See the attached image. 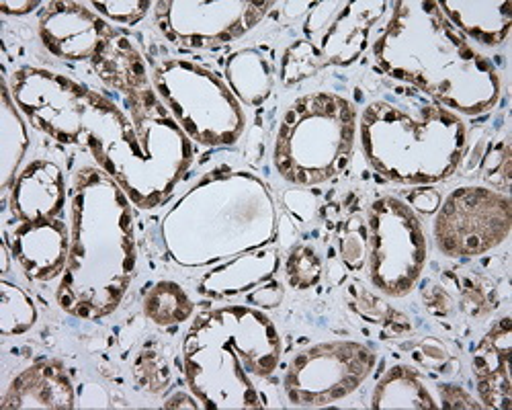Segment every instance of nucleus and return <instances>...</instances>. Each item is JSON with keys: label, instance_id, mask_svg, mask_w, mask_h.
Returning <instances> with one entry per match:
<instances>
[{"label": "nucleus", "instance_id": "nucleus-12", "mask_svg": "<svg viewBox=\"0 0 512 410\" xmlns=\"http://www.w3.org/2000/svg\"><path fill=\"white\" fill-rule=\"evenodd\" d=\"M512 230L510 197L488 187H459L439 205L437 249L453 259L480 257L500 246Z\"/></svg>", "mask_w": 512, "mask_h": 410}, {"label": "nucleus", "instance_id": "nucleus-10", "mask_svg": "<svg viewBox=\"0 0 512 410\" xmlns=\"http://www.w3.org/2000/svg\"><path fill=\"white\" fill-rule=\"evenodd\" d=\"M369 279L381 294L408 296L426 263V236L416 212L394 195L375 199L367 216Z\"/></svg>", "mask_w": 512, "mask_h": 410}, {"label": "nucleus", "instance_id": "nucleus-5", "mask_svg": "<svg viewBox=\"0 0 512 410\" xmlns=\"http://www.w3.org/2000/svg\"><path fill=\"white\" fill-rule=\"evenodd\" d=\"M361 148L371 169L398 185H435L457 171L467 144L463 119L435 101L377 99L361 113Z\"/></svg>", "mask_w": 512, "mask_h": 410}, {"label": "nucleus", "instance_id": "nucleus-20", "mask_svg": "<svg viewBox=\"0 0 512 410\" xmlns=\"http://www.w3.org/2000/svg\"><path fill=\"white\" fill-rule=\"evenodd\" d=\"M95 72L105 85L123 97H134L142 91L152 89V76L148 74V66L134 46V41L115 31L97 56L93 58Z\"/></svg>", "mask_w": 512, "mask_h": 410}, {"label": "nucleus", "instance_id": "nucleus-24", "mask_svg": "<svg viewBox=\"0 0 512 410\" xmlns=\"http://www.w3.org/2000/svg\"><path fill=\"white\" fill-rule=\"evenodd\" d=\"M371 406L377 410L388 408H441L439 398L433 394L431 384L414 367L396 365L383 376L373 392Z\"/></svg>", "mask_w": 512, "mask_h": 410}, {"label": "nucleus", "instance_id": "nucleus-23", "mask_svg": "<svg viewBox=\"0 0 512 410\" xmlns=\"http://www.w3.org/2000/svg\"><path fill=\"white\" fill-rule=\"evenodd\" d=\"M226 80L234 97L248 105L259 107L263 105L275 85V72L269 58L254 50L246 48L230 56L226 64Z\"/></svg>", "mask_w": 512, "mask_h": 410}, {"label": "nucleus", "instance_id": "nucleus-13", "mask_svg": "<svg viewBox=\"0 0 512 410\" xmlns=\"http://www.w3.org/2000/svg\"><path fill=\"white\" fill-rule=\"evenodd\" d=\"M275 7L267 0H158L154 17L173 46L209 50L228 44L259 25Z\"/></svg>", "mask_w": 512, "mask_h": 410}, {"label": "nucleus", "instance_id": "nucleus-21", "mask_svg": "<svg viewBox=\"0 0 512 410\" xmlns=\"http://www.w3.org/2000/svg\"><path fill=\"white\" fill-rule=\"evenodd\" d=\"M441 13L467 39L478 41L484 48L502 46L512 27V3H484V0H443Z\"/></svg>", "mask_w": 512, "mask_h": 410}, {"label": "nucleus", "instance_id": "nucleus-11", "mask_svg": "<svg viewBox=\"0 0 512 410\" xmlns=\"http://www.w3.org/2000/svg\"><path fill=\"white\" fill-rule=\"evenodd\" d=\"M375 353L357 341H330L297 353L283 388L293 406L320 408L353 394L373 372Z\"/></svg>", "mask_w": 512, "mask_h": 410}, {"label": "nucleus", "instance_id": "nucleus-30", "mask_svg": "<svg viewBox=\"0 0 512 410\" xmlns=\"http://www.w3.org/2000/svg\"><path fill=\"white\" fill-rule=\"evenodd\" d=\"M357 298L353 300V308L363 316L367 318L369 322H375V324H381V326H394V333H398L396 324L398 322H406V316H402L400 312L392 310L386 302H381L379 298H375L371 292L367 290H351Z\"/></svg>", "mask_w": 512, "mask_h": 410}, {"label": "nucleus", "instance_id": "nucleus-16", "mask_svg": "<svg viewBox=\"0 0 512 410\" xmlns=\"http://www.w3.org/2000/svg\"><path fill=\"white\" fill-rule=\"evenodd\" d=\"M11 253L33 281H52L62 277L68 251L70 228L62 218L17 222L9 238Z\"/></svg>", "mask_w": 512, "mask_h": 410}, {"label": "nucleus", "instance_id": "nucleus-9", "mask_svg": "<svg viewBox=\"0 0 512 410\" xmlns=\"http://www.w3.org/2000/svg\"><path fill=\"white\" fill-rule=\"evenodd\" d=\"M152 87L189 140L213 148L240 140L242 103L216 72L191 60H164L152 70Z\"/></svg>", "mask_w": 512, "mask_h": 410}, {"label": "nucleus", "instance_id": "nucleus-4", "mask_svg": "<svg viewBox=\"0 0 512 410\" xmlns=\"http://www.w3.org/2000/svg\"><path fill=\"white\" fill-rule=\"evenodd\" d=\"M275 230L277 212L267 185L232 169L205 175L162 220L166 251L183 267H207L259 251Z\"/></svg>", "mask_w": 512, "mask_h": 410}, {"label": "nucleus", "instance_id": "nucleus-26", "mask_svg": "<svg viewBox=\"0 0 512 410\" xmlns=\"http://www.w3.org/2000/svg\"><path fill=\"white\" fill-rule=\"evenodd\" d=\"M144 314L158 326H175L193 314V302L175 281H158L144 298Z\"/></svg>", "mask_w": 512, "mask_h": 410}, {"label": "nucleus", "instance_id": "nucleus-31", "mask_svg": "<svg viewBox=\"0 0 512 410\" xmlns=\"http://www.w3.org/2000/svg\"><path fill=\"white\" fill-rule=\"evenodd\" d=\"M91 7L105 19L119 25H136L154 7L148 0H117V3H91Z\"/></svg>", "mask_w": 512, "mask_h": 410}, {"label": "nucleus", "instance_id": "nucleus-3", "mask_svg": "<svg viewBox=\"0 0 512 410\" xmlns=\"http://www.w3.org/2000/svg\"><path fill=\"white\" fill-rule=\"evenodd\" d=\"M273 320L252 306L211 308L193 320L183 341V372L201 408H265V388L281 361Z\"/></svg>", "mask_w": 512, "mask_h": 410}, {"label": "nucleus", "instance_id": "nucleus-14", "mask_svg": "<svg viewBox=\"0 0 512 410\" xmlns=\"http://www.w3.org/2000/svg\"><path fill=\"white\" fill-rule=\"evenodd\" d=\"M388 7L381 0L316 3L304 23V39L324 68L351 66L367 50L371 33Z\"/></svg>", "mask_w": 512, "mask_h": 410}, {"label": "nucleus", "instance_id": "nucleus-32", "mask_svg": "<svg viewBox=\"0 0 512 410\" xmlns=\"http://www.w3.org/2000/svg\"><path fill=\"white\" fill-rule=\"evenodd\" d=\"M136 380L148 388V390H160L170 380L168 365L162 361V357L144 351L136 363Z\"/></svg>", "mask_w": 512, "mask_h": 410}, {"label": "nucleus", "instance_id": "nucleus-2", "mask_svg": "<svg viewBox=\"0 0 512 410\" xmlns=\"http://www.w3.org/2000/svg\"><path fill=\"white\" fill-rule=\"evenodd\" d=\"M132 205L99 167L74 175L70 251L56 294L66 314L101 320L123 302L138 263Z\"/></svg>", "mask_w": 512, "mask_h": 410}, {"label": "nucleus", "instance_id": "nucleus-27", "mask_svg": "<svg viewBox=\"0 0 512 410\" xmlns=\"http://www.w3.org/2000/svg\"><path fill=\"white\" fill-rule=\"evenodd\" d=\"M37 322V306L33 298L11 281H0V333L3 337H19Z\"/></svg>", "mask_w": 512, "mask_h": 410}, {"label": "nucleus", "instance_id": "nucleus-35", "mask_svg": "<svg viewBox=\"0 0 512 410\" xmlns=\"http://www.w3.org/2000/svg\"><path fill=\"white\" fill-rule=\"evenodd\" d=\"M283 300V287L281 283H267L263 287H256V292H252L248 296L250 304H259V306H267V308H275L279 306V302Z\"/></svg>", "mask_w": 512, "mask_h": 410}, {"label": "nucleus", "instance_id": "nucleus-29", "mask_svg": "<svg viewBox=\"0 0 512 410\" xmlns=\"http://www.w3.org/2000/svg\"><path fill=\"white\" fill-rule=\"evenodd\" d=\"M285 275L295 290H310L322 279V261L310 246H297L285 263Z\"/></svg>", "mask_w": 512, "mask_h": 410}, {"label": "nucleus", "instance_id": "nucleus-34", "mask_svg": "<svg viewBox=\"0 0 512 410\" xmlns=\"http://www.w3.org/2000/svg\"><path fill=\"white\" fill-rule=\"evenodd\" d=\"M408 205L414 210V212H420V214H435L439 210L441 205V195L435 191V189H429V187H422V189H416L410 193V199H408Z\"/></svg>", "mask_w": 512, "mask_h": 410}, {"label": "nucleus", "instance_id": "nucleus-22", "mask_svg": "<svg viewBox=\"0 0 512 410\" xmlns=\"http://www.w3.org/2000/svg\"><path fill=\"white\" fill-rule=\"evenodd\" d=\"M277 269L279 257L275 251H250L207 273L199 283V292L209 298H230L269 281Z\"/></svg>", "mask_w": 512, "mask_h": 410}, {"label": "nucleus", "instance_id": "nucleus-19", "mask_svg": "<svg viewBox=\"0 0 512 410\" xmlns=\"http://www.w3.org/2000/svg\"><path fill=\"white\" fill-rule=\"evenodd\" d=\"M510 351H512V324L510 318H500L474 353V374L480 400L488 408H512L510 382Z\"/></svg>", "mask_w": 512, "mask_h": 410}, {"label": "nucleus", "instance_id": "nucleus-6", "mask_svg": "<svg viewBox=\"0 0 512 410\" xmlns=\"http://www.w3.org/2000/svg\"><path fill=\"white\" fill-rule=\"evenodd\" d=\"M9 87L37 130L60 144L87 148L99 167L132 130L125 109L64 74L23 66L11 74Z\"/></svg>", "mask_w": 512, "mask_h": 410}, {"label": "nucleus", "instance_id": "nucleus-18", "mask_svg": "<svg viewBox=\"0 0 512 410\" xmlns=\"http://www.w3.org/2000/svg\"><path fill=\"white\" fill-rule=\"evenodd\" d=\"M0 406L29 410L74 408V386L66 367L54 359L29 365L11 382Z\"/></svg>", "mask_w": 512, "mask_h": 410}, {"label": "nucleus", "instance_id": "nucleus-7", "mask_svg": "<svg viewBox=\"0 0 512 410\" xmlns=\"http://www.w3.org/2000/svg\"><path fill=\"white\" fill-rule=\"evenodd\" d=\"M132 130L107 154L105 171L140 210L162 205L193 162L189 136L164 107L154 87L125 97Z\"/></svg>", "mask_w": 512, "mask_h": 410}, {"label": "nucleus", "instance_id": "nucleus-17", "mask_svg": "<svg viewBox=\"0 0 512 410\" xmlns=\"http://www.w3.org/2000/svg\"><path fill=\"white\" fill-rule=\"evenodd\" d=\"M66 179L56 162H29L11 187V212L17 222L62 218L66 210Z\"/></svg>", "mask_w": 512, "mask_h": 410}, {"label": "nucleus", "instance_id": "nucleus-36", "mask_svg": "<svg viewBox=\"0 0 512 410\" xmlns=\"http://www.w3.org/2000/svg\"><path fill=\"white\" fill-rule=\"evenodd\" d=\"M37 7H41V3H37V0H27V3H11V0H3V3H0V13L3 15H27V13L35 11Z\"/></svg>", "mask_w": 512, "mask_h": 410}, {"label": "nucleus", "instance_id": "nucleus-15", "mask_svg": "<svg viewBox=\"0 0 512 410\" xmlns=\"http://www.w3.org/2000/svg\"><path fill=\"white\" fill-rule=\"evenodd\" d=\"M115 29L89 5L48 3L39 15V37L50 54L70 62L91 60Z\"/></svg>", "mask_w": 512, "mask_h": 410}, {"label": "nucleus", "instance_id": "nucleus-33", "mask_svg": "<svg viewBox=\"0 0 512 410\" xmlns=\"http://www.w3.org/2000/svg\"><path fill=\"white\" fill-rule=\"evenodd\" d=\"M437 392L441 408H484L482 402H476L461 386L439 384Z\"/></svg>", "mask_w": 512, "mask_h": 410}, {"label": "nucleus", "instance_id": "nucleus-37", "mask_svg": "<svg viewBox=\"0 0 512 410\" xmlns=\"http://www.w3.org/2000/svg\"><path fill=\"white\" fill-rule=\"evenodd\" d=\"M164 408H201L199 400L193 396H187L183 392H177L175 396H170L166 402H164Z\"/></svg>", "mask_w": 512, "mask_h": 410}, {"label": "nucleus", "instance_id": "nucleus-28", "mask_svg": "<svg viewBox=\"0 0 512 410\" xmlns=\"http://www.w3.org/2000/svg\"><path fill=\"white\" fill-rule=\"evenodd\" d=\"M338 251L345 267L353 273L363 271L369 259V228L359 214L347 218L338 232Z\"/></svg>", "mask_w": 512, "mask_h": 410}, {"label": "nucleus", "instance_id": "nucleus-8", "mask_svg": "<svg viewBox=\"0 0 512 410\" xmlns=\"http://www.w3.org/2000/svg\"><path fill=\"white\" fill-rule=\"evenodd\" d=\"M357 126L353 103L336 93L295 99L283 113L275 138L277 173L302 187L343 175L351 164Z\"/></svg>", "mask_w": 512, "mask_h": 410}, {"label": "nucleus", "instance_id": "nucleus-25", "mask_svg": "<svg viewBox=\"0 0 512 410\" xmlns=\"http://www.w3.org/2000/svg\"><path fill=\"white\" fill-rule=\"evenodd\" d=\"M29 148V134L17 107L9 82L3 80L0 91V187L11 189L19 177V167Z\"/></svg>", "mask_w": 512, "mask_h": 410}, {"label": "nucleus", "instance_id": "nucleus-1", "mask_svg": "<svg viewBox=\"0 0 512 410\" xmlns=\"http://www.w3.org/2000/svg\"><path fill=\"white\" fill-rule=\"evenodd\" d=\"M373 41L375 64L461 115L492 111L502 80L492 64L433 0H400Z\"/></svg>", "mask_w": 512, "mask_h": 410}]
</instances>
